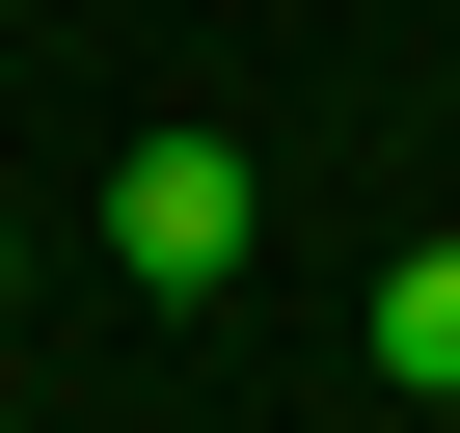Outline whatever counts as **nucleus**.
Masks as SVG:
<instances>
[{
	"instance_id": "f257e3e1",
	"label": "nucleus",
	"mask_w": 460,
	"mask_h": 433,
	"mask_svg": "<svg viewBox=\"0 0 460 433\" xmlns=\"http://www.w3.org/2000/svg\"><path fill=\"white\" fill-rule=\"evenodd\" d=\"M244 216H271L244 136H136V163H109V271H136V298H244Z\"/></svg>"
},
{
	"instance_id": "f03ea898",
	"label": "nucleus",
	"mask_w": 460,
	"mask_h": 433,
	"mask_svg": "<svg viewBox=\"0 0 460 433\" xmlns=\"http://www.w3.org/2000/svg\"><path fill=\"white\" fill-rule=\"evenodd\" d=\"M352 352H379V379H406V406H460V244H406V271H379V298H352Z\"/></svg>"
},
{
	"instance_id": "7ed1b4c3",
	"label": "nucleus",
	"mask_w": 460,
	"mask_h": 433,
	"mask_svg": "<svg viewBox=\"0 0 460 433\" xmlns=\"http://www.w3.org/2000/svg\"><path fill=\"white\" fill-rule=\"evenodd\" d=\"M0 433H28V406H0Z\"/></svg>"
}]
</instances>
